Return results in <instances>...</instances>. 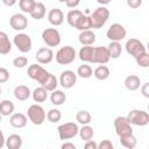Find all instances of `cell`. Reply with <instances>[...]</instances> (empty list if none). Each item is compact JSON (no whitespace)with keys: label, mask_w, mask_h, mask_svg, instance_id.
I'll return each mask as SVG.
<instances>
[{"label":"cell","mask_w":149,"mask_h":149,"mask_svg":"<svg viewBox=\"0 0 149 149\" xmlns=\"http://www.w3.org/2000/svg\"><path fill=\"white\" fill-rule=\"evenodd\" d=\"M90 19H91V26H92V28L100 29V28H102L105 26V23L109 19V10L105 6H99L90 15Z\"/></svg>","instance_id":"6da1fadb"},{"label":"cell","mask_w":149,"mask_h":149,"mask_svg":"<svg viewBox=\"0 0 149 149\" xmlns=\"http://www.w3.org/2000/svg\"><path fill=\"white\" fill-rule=\"evenodd\" d=\"M76 56H77V52L74 48L71 45H65V47H62L56 52L55 58L59 65H68V64H71L76 59Z\"/></svg>","instance_id":"7a4b0ae2"},{"label":"cell","mask_w":149,"mask_h":149,"mask_svg":"<svg viewBox=\"0 0 149 149\" xmlns=\"http://www.w3.org/2000/svg\"><path fill=\"white\" fill-rule=\"evenodd\" d=\"M28 119L35 125V126H40L44 122V120L47 119V113L44 111V108L38 105V104H34L30 105L28 108Z\"/></svg>","instance_id":"3957f363"},{"label":"cell","mask_w":149,"mask_h":149,"mask_svg":"<svg viewBox=\"0 0 149 149\" xmlns=\"http://www.w3.org/2000/svg\"><path fill=\"white\" fill-rule=\"evenodd\" d=\"M127 119H128L129 123L133 126L144 127L149 123V114H148V112H146L143 109H132L128 113Z\"/></svg>","instance_id":"277c9868"},{"label":"cell","mask_w":149,"mask_h":149,"mask_svg":"<svg viewBox=\"0 0 149 149\" xmlns=\"http://www.w3.org/2000/svg\"><path fill=\"white\" fill-rule=\"evenodd\" d=\"M78 130H79V127L76 122H65V123L59 125L57 128L58 136L63 141L73 139L78 134Z\"/></svg>","instance_id":"5b68a950"},{"label":"cell","mask_w":149,"mask_h":149,"mask_svg":"<svg viewBox=\"0 0 149 149\" xmlns=\"http://www.w3.org/2000/svg\"><path fill=\"white\" fill-rule=\"evenodd\" d=\"M42 40L49 48H52V47H58L59 45L62 37H61V33H59L58 29L47 28L42 31Z\"/></svg>","instance_id":"8992f818"},{"label":"cell","mask_w":149,"mask_h":149,"mask_svg":"<svg viewBox=\"0 0 149 149\" xmlns=\"http://www.w3.org/2000/svg\"><path fill=\"white\" fill-rule=\"evenodd\" d=\"M27 73H28V77H29L30 79L36 80V81H37L38 84H41V85L47 80V78H48L49 74H50V72H48L45 69H43V68H42L41 65H38V64H31V65H29Z\"/></svg>","instance_id":"52a82bcc"},{"label":"cell","mask_w":149,"mask_h":149,"mask_svg":"<svg viewBox=\"0 0 149 149\" xmlns=\"http://www.w3.org/2000/svg\"><path fill=\"white\" fill-rule=\"evenodd\" d=\"M13 43L14 45L17 48L19 51L26 54V52H29L33 48V42H31V38L28 34H24V33H19L14 36L13 38Z\"/></svg>","instance_id":"ba28073f"},{"label":"cell","mask_w":149,"mask_h":149,"mask_svg":"<svg viewBox=\"0 0 149 149\" xmlns=\"http://www.w3.org/2000/svg\"><path fill=\"white\" fill-rule=\"evenodd\" d=\"M125 49L127 51L128 55H130L132 57H137L142 54H144L147 50H146V45L137 38H129L127 42H126V45H125Z\"/></svg>","instance_id":"9c48e42d"},{"label":"cell","mask_w":149,"mask_h":149,"mask_svg":"<svg viewBox=\"0 0 149 149\" xmlns=\"http://www.w3.org/2000/svg\"><path fill=\"white\" fill-rule=\"evenodd\" d=\"M127 35L126 28L121 23H113L109 26V28L106 31V37L109 41H116L120 42L122 41Z\"/></svg>","instance_id":"30bf717a"},{"label":"cell","mask_w":149,"mask_h":149,"mask_svg":"<svg viewBox=\"0 0 149 149\" xmlns=\"http://www.w3.org/2000/svg\"><path fill=\"white\" fill-rule=\"evenodd\" d=\"M114 129L118 136L133 133L132 125L129 123L127 116H116L114 119Z\"/></svg>","instance_id":"8fae6325"},{"label":"cell","mask_w":149,"mask_h":149,"mask_svg":"<svg viewBox=\"0 0 149 149\" xmlns=\"http://www.w3.org/2000/svg\"><path fill=\"white\" fill-rule=\"evenodd\" d=\"M77 83V74L72 70H65L61 73L58 84L63 88H72Z\"/></svg>","instance_id":"7c38bea8"},{"label":"cell","mask_w":149,"mask_h":149,"mask_svg":"<svg viewBox=\"0 0 149 149\" xmlns=\"http://www.w3.org/2000/svg\"><path fill=\"white\" fill-rule=\"evenodd\" d=\"M9 24L10 27L16 30V31H22L27 28L28 26V19L26 17L24 14H21V13H15L10 16L9 19Z\"/></svg>","instance_id":"4fadbf2b"},{"label":"cell","mask_w":149,"mask_h":149,"mask_svg":"<svg viewBox=\"0 0 149 149\" xmlns=\"http://www.w3.org/2000/svg\"><path fill=\"white\" fill-rule=\"evenodd\" d=\"M111 59L107 47H94L93 50V64H107Z\"/></svg>","instance_id":"5bb4252c"},{"label":"cell","mask_w":149,"mask_h":149,"mask_svg":"<svg viewBox=\"0 0 149 149\" xmlns=\"http://www.w3.org/2000/svg\"><path fill=\"white\" fill-rule=\"evenodd\" d=\"M54 57H55V54L49 47L40 48L35 54V58L38 64H49L52 62Z\"/></svg>","instance_id":"9a60e30c"},{"label":"cell","mask_w":149,"mask_h":149,"mask_svg":"<svg viewBox=\"0 0 149 149\" xmlns=\"http://www.w3.org/2000/svg\"><path fill=\"white\" fill-rule=\"evenodd\" d=\"M48 21L50 24L58 27L64 22V13L59 8H52L48 12Z\"/></svg>","instance_id":"2e32d148"},{"label":"cell","mask_w":149,"mask_h":149,"mask_svg":"<svg viewBox=\"0 0 149 149\" xmlns=\"http://www.w3.org/2000/svg\"><path fill=\"white\" fill-rule=\"evenodd\" d=\"M28 119L23 113H13L9 118V123L13 128H24L27 126Z\"/></svg>","instance_id":"e0dca14e"},{"label":"cell","mask_w":149,"mask_h":149,"mask_svg":"<svg viewBox=\"0 0 149 149\" xmlns=\"http://www.w3.org/2000/svg\"><path fill=\"white\" fill-rule=\"evenodd\" d=\"M14 97L19 101H26L31 97V92L26 85H17L14 88Z\"/></svg>","instance_id":"ac0fdd59"},{"label":"cell","mask_w":149,"mask_h":149,"mask_svg":"<svg viewBox=\"0 0 149 149\" xmlns=\"http://www.w3.org/2000/svg\"><path fill=\"white\" fill-rule=\"evenodd\" d=\"M93 50L94 47L91 45H83L78 52V57L84 63H92L93 61Z\"/></svg>","instance_id":"d6986e66"},{"label":"cell","mask_w":149,"mask_h":149,"mask_svg":"<svg viewBox=\"0 0 149 149\" xmlns=\"http://www.w3.org/2000/svg\"><path fill=\"white\" fill-rule=\"evenodd\" d=\"M78 40H79V43L81 45H92L95 42V34L91 29L83 30V31H80Z\"/></svg>","instance_id":"ffe728a7"},{"label":"cell","mask_w":149,"mask_h":149,"mask_svg":"<svg viewBox=\"0 0 149 149\" xmlns=\"http://www.w3.org/2000/svg\"><path fill=\"white\" fill-rule=\"evenodd\" d=\"M12 50V42L9 41L8 35L5 31L0 30V54L7 55Z\"/></svg>","instance_id":"44dd1931"},{"label":"cell","mask_w":149,"mask_h":149,"mask_svg":"<svg viewBox=\"0 0 149 149\" xmlns=\"http://www.w3.org/2000/svg\"><path fill=\"white\" fill-rule=\"evenodd\" d=\"M125 86L129 91H136L141 86V79L136 74H130L125 79Z\"/></svg>","instance_id":"7402d4cb"},{"label":"cell","mask_w":149,"mask_h":149,"mask_svg":"<svg viewBox=\"0 0 149 149\" xmlns=\"http://www.w3.org/2000/svg\"><path fill=\"white\" fill-rule=\"evenodd\" d=\"M5 146L8 149H20L22 147V137L19 134H12L6 139Z\"/></svg>","instance_id":"603a6c76"},{"label":"cell","mask_w":149,"mask_h":149,"mask_svg":"<svg viewBox=\"0 0 149 149\" xmlns=\"http://www.w3.org/2000/svg\"><path fill=\"white\" fill-rule=\"evenodd\" d=\"M119 139H120L121 146L127 148V149H133L137 144V140H136V137L134 136L133 133L126 134V135H121V136H119Z\"/></svg>","instance_id":"cb8c5ba5"},{"label":"cell","mask_w":149,"mask_h":149,"mask_svg":"<svg viewBox=\"0 0 149 149\" xmlns=\"http://www.w3.org/2000/svg\"><path fill=\"white\" fill-rule=\"evenodd\" d=\"M65 100H66V95H65V93L62 91V90H54V91H51V94H50V101H51V104L52 105H55V106H61V105H63L64 102H65Z\"/></svg>","instance_id":"d4e9b609"},{"label":"cell","mask_w":149,"mask_h":149,"mask_svg":"<svg viewBox=\"0 0 149 149\" xmlns=\"http://www.w3.org/2000/svg\"><path fill=\"white\" fill-rule=\"evenodd\" d=\"M31 98L35 102H44L48 99V91L43 86L36 87L31 92Z\"/></svg>","instance_id":"484cf974"},{"label":"cell","mask_w":149,"mask_h":149,"mask_svg":"<svg viewBox=\"0 0 149 149\" xmlns=\"http://www.w3.org/2000/svg\"><path fill=\"white\" fill-rule=\"evenodd\" d=\"M74 28L78 29L79 31L91 29L92 26H91V19H90V16L83 14V15L77 20V22H76V24H74Z\"/></svg>","instance_id":"4316f807"},{"label":"cell","mask_w":149,"mask_h":149,"mask_svg":"<svg viewBox=\"0 0 149 149\" xmlns=\"http://www.w3.org/2000/svg\"><path fill=\"white\" fill-rule=\"evenodd\" d=\"M14 109H15V106L14 104L8 100V99H5L0 102V114L2 116H9L14 113Z\"/></svg>","instance_id":"83f0119b"},{"label":"cell","mask_w":149,"mask_h":149,"mask_svg":"<svg viewBox=\"0 0 149 149\" xmlns=\"http://www.w3.org/2000/svg\"><path fill=\"white\" fill-rule=\"evenodd\" d=\"M107 49H108V52H109L111 58L116 59V58H119V57L121 56V52H122V47H121L120 42H116V41H111V43L108 44Z\"/></svg>","instance_id":"f1b7e54d"},{"label":"cell","mask_w":149,"mask_h":149,"mask_svg":"<svg viewBox=\"0 0 149 149\" xmlns=\"http://www.w3.org/2000/svg\"><path fill=\"white\" fill-rule=\"evenodd\" d=\"M109 74H111V71H109L108 66H106L105 64L97 66L93 71V76L99 80H106L109 77Z\"/></svg>","instance_id":"f546056e"},{"label":"cell","mask_w":149,"mask_h":149,"mask_svg":"<svg viewBox=\"0 0 149 149\" xmlns=\"http://www.w3.org/2000/svg\"><path fill=\"white\" fill-rule=\"evenodd\" d=\"M45 14H47V8H45L44 3H42V2H36L34 9H33L31 13H30V16H31L33 19H35V20H41V19H43V17L45 16Z\"/></svg>","instance_id":"4dcf8cb0"},{"label":"cell","mask_w":149,"mask_h":149,"mask_svg":"<svg viewBox=\"0 0 149 149\" xmlns=\"http://www.w3.org/2000/svg\"><path fill=\"white\" fill-rule=\"evenodd\" d=\"M78 134H79V137L83 141H88V140H91L93 137L94 130H93V128L90 125H83V127L79 128Z\"/></svg>","instance_id":"1f68e13d"},{"label":"cell","mask_w":149,"mask_h":149,"mask_svg":"<svg viewBox=\"0 0 149 149\" xmlns=\"http://www.w3.org/2000/svg\"><path fill=\"white\" fill-rule=\"evenodd\" d=\"M92 74H93V70H92V68H91L87 63H84V64L79 65L78 69H77V76H79L80 78L87 79V78H90Z\"/></svg>","instance_id":"d6a6232c"},{"label":"cell","mask_w":149,"mask_h":149,"mask_svg":"<svg viewBox=\"0 0 149 149\" xmlns=\"http://www.w3.org/2000/svg\"><path fill=\"white\" fill-rule=\"evenodd\" d=\"M57 85H58V79L56 78L55 74L50 73L49 77L47 78V80H45L41 86H43L48 92H51V91H54V90L57 88Z\"/></svg>","instance_id":"836d02e7"},{"label":"cell","mask_w":149,"mask_h":149,"mask_svg":"<svg viewBox=\"0 0 149 149\" xmlns=\"http://www.w3.org/2000/svg\"><path fill=\"white\" fill-rule=\"evenodd\" d=\"M92 120V116L90 114V112L83 109V111H78L76 113V121L80 125H90Z\"/></svg>","instance_id":"e575fe53"},{"label":"cell","mask_w":149,"mask_h":149,"mask_svg":"<svg viewBox=\"0 0 149 149\" xmlns=\"http://www.w3.org/2000/svg\"><path fill=\"white\" fill-rule=\"evenodd\" d=\"M83 14H84V13H83L81 10H79V9H71V10L66 14V21H68L69 26L74 28V24H76L77 20H78Z\"/></svg>","instance_id":"d590c367"},{"label":"cell","mask_w":149,"mask_h":149,"mask_svg":"<svg viewBox=\"0 0 149 149\" xmlns=\"http://www.w3.org/2000/svg\"><path fill=\"white\" fill-rule=\"evenodd\" d=\"M36 5L35 0H19V7L23 13L30 14Z\"/></svg>","instance_id":"8d00e7d4"},{"label":"cell","mask_w":149,"mask_h":149,"mask_svg":"<svg viewBox=\"0 0 149 149\" xmlns=\"http://www.w3.org/2000/svg\"><path fill=\"white\" fill-rule=\"evenodd\" d=\"M47 119H48L49 122L56 123V122L61 121V119H62V112L59 109H57V108H51L47 113Z\"/></svg>","instance_id":"74e56055"},{"label":"cell","mask_w":149,"mask_h":149,"mask_svg":"<svg viewBox=\"0 0 149 149\" xmlns=\"http://www.w3.org/2000/svg\"><path fill=\"white\" fill-rule=\"evenodd\" d=\"M135 61H136V64L140 65L141 68H148L149 66V54L146 51L144 54L135 57Z\"/></svg>","instance_id":"f35d334b"},{"label":"cell","mask_w":149,"mask_h":149,"mask_svg":"<svg viewBox=\"0 0 149 149\" xmlns=\"http://www.w3.org/2000/svg\"><path fill=\"white\" fill-rule=\"evenodd\" d=\"M27 63H28V58L26 56H17L13 59V65L15 68H20V69L24 68L27 65Z\"/></svg>","instance_id":"ab89813d"},{"label":"cell","mask_w":149,"mask_h":149,"mask_svg":"<svg viewBox=\"0 0 149 149\" xmlns=\"http://www.w3.org/2000/svg\"><path fill=\"white\" fill-rule=\"evenodd\" d=\"M9 80V72L6 68H0V84L7 83Z\"/></svg>","instance_id":"60d3db41"},{"label":"cell","mask_w":149,"mask_h":149,"mask_svg":"<svg viewBox=\"0 0 149 149\" xmlns=\"http://www.w3.org/2000/svg\"><path fill=\"white\" fill-rule=\"evenodd\" d=\"M114 146L109 140H102L99 144H98V149H113Z\"/></svg>","instance_id":"b9f144b4"},{"label":"cell","mask_w":149,"mask_h":149,"mask_svg":"<svg viewBox=\"0 0 149 149\" xmlns=\"http://www.w3.org/2000/svg\"><path fill=\"white\" fill-rule=\"evenodd\" d=\"M126 2H127V6L133 8V9L139 8L142 5V0H126Z\"/></svg>","instance_id":"7bdbcfd3"},{"label":"cell","mask_w":149,"mask_h":149,"mask_svg":"<svg viewBox=\"0 0 149 149\" xmlns=\"http://www.w3.org/2000/svg\"><path fill=\"white\" fill-rule=\"evenodd\" d=\"M85 149H98V143H95L92 139L88 140V141H85V144H84Z\"/></svg>","instance_id":"ee69618b"},{"label":"cell","mask_w":149,"mask_h":149,"mask_svg":"<svg viewBox=\"0 0 149 149\" xmlns=\"http://www.w3.org/2000/svg\"><path fill=\"white\" fill-rule=\"evenodd\" d=\"M141 92L144 98H149V83H144L141 87Z\"/></svg>","instance_id":"f6af8a7d"},{"label":"cell","mask_w":149,"mask_h":149,"mask_svg":"<svg viewBox=\"0 0 149 149\" xmlns=\"http://www.w3.org/2000/svg\"><path fill=\"white\" fill-rule=\"evenodd\" d=\"M65 3L69 8H76L80 3V0H66Z\"/></svg>","instance_id":"bcb514c9"},{"label":"cell","mask_w":149,"mask_h":149,"mask_svg":"<svg viewBox=\"0 0 149 149\" xmlns=\"http://www.w3.org/2000/svg\"><path fill=\"white\" fill-rule=\"evenodd\" d=\"M62 149H76V144L72 143V142H64L62 146H61Z\"/></svg>","instance_id":"7dc6e473"},{"label":"cell","mask_w":149,"mask_h":149,"mask_svg":"<svg viewBox=\"0 0 149 149\" xmlns=\"http://www.w3.org/2000/svg\"><path fill=\"white\" fill-rule=\"evenodd\" d=\"M16 1H17V0H2L3 5H6V6H8V7L14 6V5L16 3Z\"/></svg>","instance_id":"c3c4849f"},{"label":"cell","mask_w":149,"mask_h":149,"mask_svg":"<svg viewBox=\"0 0 149 149\" xmlns=\"http://www.w3.org/2000/svg\"><path fill=\"white\" fill-rule=\"evenodd\" d=\"M5 142H6V139H5V135L2 133V130L0 129V149L5 146Z\"/></svg>","instance_id":"681fc988"},{"label":"cell","mask_w":149,"mask_h":149,"mask_svg":"<svg viewBox=\"0 0 149 149\" xmlns=\"http://www.w3.org/2000/svg\"><path fill=\"white\" fill-rule=\"evenodd\" d=\"M111 1H112V0H97V2H98L100 6H106V5H108Z\"/></svg>","instance_id":"f907efd6"},{"label":"cell","mask_w":149,"mask_h":149,"mask_svg":"<svg viewBox=\"0 0 149 149\" xmlns=\"http://www.w3.org/2000/svg\"><path fill=\"white\" fill-rule=\"evenodd\" d=\"M58 1H59V2H65L66 0H58Z\"/></svg>","instance_id":"816d5d0a"},{"label":"cell","mask_w":149,"mask_h":149,"mask_svg":"<svg viewBox=\"0 0 149 149\" xmlns=\"http://www.w3.org/2000/svg\"><path fill=\"white\" fill-rule=\"evenodd\" d=\"M1 119H2V115L0 114V122H1Z\"/></svg>","instance_id":"f5cc1de1"},{"label":"cell","mask_w":149,"mask_h":149,"mask_svg":"<svg viewBox=\"0 0 149 149\" xmlns=\"http://www.w3.org/2000/svg\"><path fill=\"white\" fill-rule=\"evenodd\" d=\"M0 94H1V87H0Z\"/></svg>","instance_id":"db71d44e"}]
</instances>
